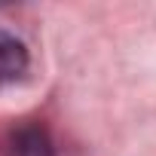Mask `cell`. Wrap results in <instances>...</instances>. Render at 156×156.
I'll list each match as a JSON object with an SVG mask.
<instances>
[{"mask_svg": "<svg viewBox=\"0 0 156 156\" xmlns=\"http://www.w3.org/2000/svg\"><path fill=\"white\" fill-rule=\"evenodd\" d=\"M9 156H49V141L40 129H22L9 141Z\"/></svg>", "mask_w": 156, "mask_h": 156, "instance_id": "7a4b0ae2", "label": "cell"}, {"mask_svg": "<svg viewBox=\"0 0 156 156\" xmlns=\"http://www.w3.org/2000/svg\"><path fill=\"white\" fill-rule=\"evenodd\" d=\"M28 70V49L12 34L0 31V86L22 80Z\"/></svg>", "mask_w": 156, "mask_h": 156, "instance_id": "6da1fadb", "label": "cell"}]
</instances>
